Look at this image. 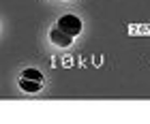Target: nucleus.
Returning a JSON list of instances; mask_svg holds the SVG:
<instances>
[{
    "label": "nucleus",
    "instance_id": "1",
    "mask_svg": "<svg viewBox=\"0 0 150 124\" xmlns=\"http://www.w3.org/2000/svg\"><path fill=\"white\" fill-rule=\"evenodd\" d=\"M43 84H45V77L37 68H26L22 73V77H19V86H22V90H26V92H39L41 88H43Z\"/></svg>",
    "mask_w": 150,
    "mask_h": 124
},
{
    "label": "nucleus",
    "instance_id": "3",
    "mask_svg": "<svg viewBox=\"0 0 150 124\" xmlns=\"http://www.w3.org/2000/svg\"><path fill=\"white\" fill-rule=\"evenodd\" d=\"M50 41H52L54 45H58V47H69L73 43V37H71V34H67L64 30H60L58 26H56V28L50 32Z\"/></svg>",
    "mask_w": 150,
    "mask_h": 124
},
{
    "label": "nucleus",
    "instance_id": "2",
    "mask_svg": "<svg viewBox=\"0 0 150 124\" xmlns=\"http://www.w3.org/2000/svg\"><path fill=\"white\" fill-rule=\"evenodd\" d=\"M56 26H58L60 30H64L67 34H71V37H77V34L81 32V22H79V17H77V15H71V13H69V15H62V17L58 19Z\"/></svg>",
    "mask_w": 150,
    "mask_h": 124
}]
</instances>
